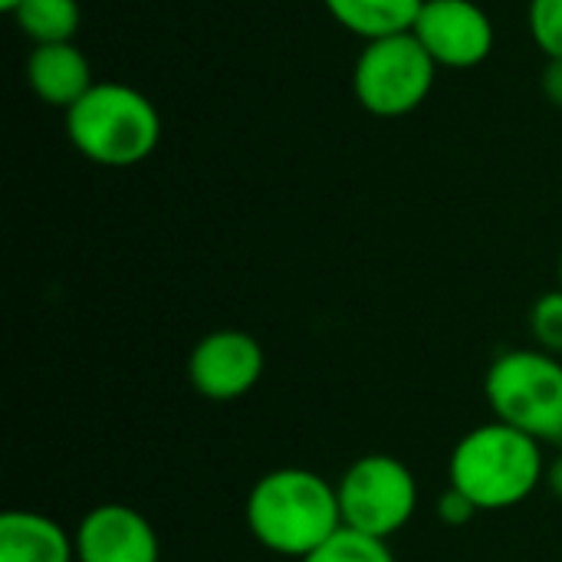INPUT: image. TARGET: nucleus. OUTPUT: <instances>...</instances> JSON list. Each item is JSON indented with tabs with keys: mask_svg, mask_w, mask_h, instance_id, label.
<instances>
[{
	"mask_svg": "<svg viewBox=\"0 0 562 562\" xmlns=\"http://www.w3.org/2000/svg\"><path fill=\"white\" fill-rule=\"evenodd\" d=\"M257 547L283 560H306L342 530L336 484L306 468H277L254 481L244 507Z\"/></svg>",
	"mask_w": 562,
	"mask_h": 562,
	"instance_id": "f257e3e1",
	"label": "nucleus"
},
{
	"mask_svg": "<svg viewBox=\"0 0 562 562\" xmlns=\"http://www.w3.org/2000/svg\"><path fill=\"white\" fill-rule=\"evenodd\" d=\"M543 477V445L504 422L468 431L448 458V484L471 497L481 514L520 507Z\"/></svg>",
	"mask_w": 562,
	"mask_h": 562,
	"instance_id": "f03ea898",
	"label": "nucleus"
},
{
	"mask_svg": "<svg viewBox=\"0 0 562 562\" xmlns=\"http://www.w3.org/2000/svg\"><path fill=\"white\" fill-rule=\"evenodd\" d=\"M66 138L92 165L132 168L155 155L161 115L145 92L125 82H95L66 109Z\"/></svg>",
	"mask_w": 562,
	"mask_h": 562,
	"instance_id": "7ed1b4c3",
	"label": "nucleus"
},
{
	"mask_svg": "<svg viewBox=\"0 0 562 562\" xmlns=\"http://www.w3.org/2000/svg\"><path fill=\"white\" fill-rule=\"evenodd\" d=\"M484 398L494 422H504L540 445H562V362L543 349H507L484 375Z\"/></svg>",
	"mask_w": 562,
	"mask_h": 562,
	"instance_id": "20e7f679",
	"label": "nucleus"
},
{
	"mask_svg": "<svg viewBox=\"0 0 562 562\" xmlns=\"http://www.w3.org/2000/svg\"><path fill=\"white\" fill-rule=\"evenodd\" d=\"M438 63L415 33L369 40L352 69L356 102L375 119H402L422 109L435 86Z\"/></svg>",
	"mask_w": 562,
	"mask_h": 562,
	"instance_id": "39448f33",
	"label": "nucleus"
},
{
	"mask_svg": "<svg viewBox=\"0 0 562 562\" xmlns=\"http://www.w3.org/2000/svg\"><path fill=\"white\" fill-rule=\"evenodd\" d=\"M342 527L392 543L418 510V481L392 454H362L336 481Z\"/></svg>",
	"mask_w": 562,
	"mask_h": 562,
	"instance_id": "423d86ee",
	"label": "nucleus"
},
{
	"mask_svg": "<svg viewBox=\"0 0 562 562\" xmlns=\"http://www.w3.org/2000/svg\"><path fill=\"white\" fill-rule=\"evenodd\" d=\"M267 369L263 346L244 329H214L188 356V382L207 402H237L250 395Z\"/></svg>",
	"mask_w": 562,
	"mask_h": 562,
	"instance_id": "0eeeda50",
	"label": "nucleus"
},
{
	"mask_svg": "<svg viewBox=\"0 0 562 562\" xmlns=\"http://www.w3.org/2000/svg\"><path fill=\"white\" fill-rule=\"evenodd\" d=\"M412 33L448 69H474L494 49V23L474 0H425Z\"/></svg>",
	"mask_w": 562,
	"mask_h": 562,
	"instance_id": "6e6552de",
	"label": "nucleus"
},
{
	"mask_svg": "<svg viewBox=\"0 0 562 562\" xmlns=\"http://www.w3.org/2000/svg\"><path fill=\"white\" fill-rule=\"evenodd\" d=\"M76 562H158L161 540L151 520L128 504L92 507L76 533Z\"/></svg>",
	"mask_w": 562,
	"mask_h": 562,
	"instance_id": "1a4fd4ad",
	"label": "nucleus"
},
{
	"mask_svg": "<svg viewBox=\"0 0 562 562\" xmlns=\"http://www.w3.org/2000/svg\"><path fill=\"white\" fill-rule=\"evenodd\" d=\"M26 82L40 102L56 109H72L95 86L89 59L76 43L33 46L26 56Z\"/></svg>",
	"mask_w": 562,
	"mask_h": 562,
	"instance_id": "9d476101",
	"label": "nucleus"
},
{
	"mask_svg": "<svg viewBox=\"0 0 562 562\" xmlns=\"http://www.w3.org/2000/svg\"><path fill=\"white\" fill-rule=\"evenodd\" d=\"M0 562H76V540L40 510L0 517Z\"/></svg>",
	"mask_w": 562,
	"mask_h": 562,
	"instance_id": "9b49d317",
	"label": "nucleus"
},
{
	"mask_svg": "<svg viewBox=\"0 0 562 562\" xmlns=\"http://www.w3.org/2000/svg\"><path fill=\"white\" fill-rule=\"evenodd\" d=\"M329 16L369 40H382V36H395V33H412L425 0H323Z\"/></svg>",
	"mask_w": 562,
	"mask_h": 562,
	"instance_id": "f8f14e48",
	"label": "nucleus"
},
{
	"mask_svg": "<svg viewBox=\"0 0 562 562\" xmlns=\"http://www.w3.org/2000/svg\"><path fill=\"white\" fill-rule=\"evenodd\" d=\"M13 23L23 36L33 40V46L46 43H72L79 33V0H23L13 13Z\"/></svg>",
	"mask_w": 562,
	"mask_h": 562,
	"instance_id": "ddd939ff",
	"label": "nucleus"
},
{
	"mask_svg": "<svg viewBox=\"0 0 562 562\" xmlns=\"http://www.w3.org/2000/svg\"><path fill=\"white\" fill-rule=\"evenodd\" d=\"M300 562H395V553L385 540L362 537V533L342 527L336 537H329L319 550H313Z\"/></svg>",
	"mask_w": 562,
	"mask_h": 562,
	"instance_id": "4468645a",
	"label": "nucleus"
},
{
	"mask_svg": "<svg viewBox=\"0 0 562 562\" xmlns=\"http://www.w3.org/2000/svg\"><path fill=\"white\" fill-rule=\"evenodd\" d=\"M530 333H533L537 349L562 356V290H550L533 303Z\"/></svg>",
	"mask_w": 562,
	"mask_h": 562,
	"instance_id": "2eb2a0df",
	"label": "nucleus"
},
{
	"mask_svg": "<svg viewBox=\"0 0 562 562\" xmlns=\"http://www.w3.org/2000/svg\"><path fill=\"white\" fill-rule=\"evenodd\" d=\"M530 33L550 59H562V0H530Z\"/></svg>",
	"mask_w": 562,
	"mask_h": 562,
	"instance_id": "dca6fc26",
	"label": "nucleus"
},
{
	"mask_svg": "<svg viewBox=\"0 0 562 562\" xmlns=\"http://www.w3.org/2000/svg\"><path fill=\"white\" fill-rule=\"evenodd\" d=\"M435 514H438V520H441L445 527L458 530V527H468L481 510L474 507L471 497H464L461 491H454V487L448 484V491H445V494L438 497V504H435Z\"/></svg>",
	"mask_w": 562,
	"mask_h": 562,
	"instance_id": "f3484780",
	"label": "nucleus"
},
{
	"mask_svg": "<svg viewBox=\"0 0 562 562\" xmlns=\"http://www.w3.org/2000/svg\"><path fill=\"white\" fill-rule=\"evenodd\" d=\"M543 95L562 109V59H550L543 69Z\"/></svg>",
	"mask_w": 562,
	"mask_h": 562,
	"instance_id": "a211bd4d",
	"label": "nucleus"
},
{
	"mask_svg": "<svg viewBox=\"0 0 562 562\" xmlns=\"http://www.w3.org/2000/svg\"><path fill=\"white\" fill-rule=\"evenodd\" d=\"M543 484L550 487V494L557 497L562 504V451L547 464V477H543Z\"/></svg>",
	"mask_w": 562,
	"mask_h": 562,
	"instance_id": "6ab92c4d",
	"label": "nucleus"
},
{
	"mask_svg": "<svg viewBox=\"0 0 562 562\" xmlns=\"http://www.w3.org/2000/svg\"><path fill=\"white\" fill-rule=\"evenodd\" d=\"M20 3H23V0H0V10H3V13H13Z\"/></svg>",
	"mask_w": 562,
	"mask_h": 562,
	"instance_id": "aec40b11",
	"label": "nucleus"
},
{
	"mask_svg": "<svg viewBox=\"0 0 562 562\" xmlns=\"http://www.w3.org/2000/svg\"><path fill=\"white\" fill-rule=\"evenodd\" d=\"M560 290H562V254H560Z\"/></svg>",
	"mask_w": 562,
	"mask_h": 562,
	"instance_id": "412c9836",
	"label": "nucleus"
}]
</instances>
